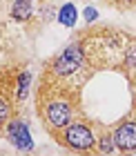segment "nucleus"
Returning <instances> with one entry per match:
<instances>
[{"label": "nucleus", "mask_w": 136, "mask_h": 156, "mask_svg": "<svg viewBox=\"0 0 136 156\" xmlns=\"http://www.w3.org/2000/svg\"><path fill=\"white\" fill-rule=\"evenodd\" d=\"M134 107H136V105H134Z\"/></svg>", "instance_id": "nucleus-13"}, {"label": "nucleus", "mask_w": 136, "mask_h": 156, "mask_svg": "<svg viewBox=\"0 0 136 156\" xmlns=\"http://www.w3.org/2000/svg\"><path fill=\"white\" fill-rule=\"evenodd\" d=\"M116 150L123 154H134L136 152V118H125L112 129Z\"/></svg>", "instance_id": "nucleus-6"}, {"label": "nucleus", "mask_w": 136, "mask_h": 156, "mask_svg": "<svg viewBox=\"0 0 136 156\" xmlns=\"http://www.w3.org/2000/svg\"><path fill=\"white\" fill-rule=\"evenodd\" d=\"M130 38L132 36H127L123 31L103 27L98 31L87 34L81 40V47L94 72L96 69H118Z\"/></svg>", "instance_id": "nucleus-2"}, {"label": "nucleus", "mask_w": 136, "mask_h": 156, "mask_svg": "<svg viewBox=\"0 0 136 156\" xmlns=\"http://www.w3.org/2000/svg\"><path fill=\"white\" fill-rule=\"evenodd\" d=\"M76 18H78V11H76V7L71 5V2H65V5L58 9V23H60V25L74 27V25H76Z\"/></svg>", "instance_id": "nucleus-9"}, {"label": "nucleus", "mask_w": 136, "mask_h": 156, "mask_svg": "<svg viewBox=\"0 0 136 156\" xmlns=\"http://www.w3.org/2000/svg\"><path fill=\"white\" fill-rule=\"evenodd\" d=\"M31 13H34V9H31L29 0H16L13 7H11V16L16 18V20H23V23L31 18Z\"/></svg>", "instance_id": "nucleus-10"}, {"label": "nucleus", "mask_w": 136, "mask_h": 156, "mask_svg": "<svg viewBox=\"0 0 136 156\" xmlns=\"http://www.w3.org/2000/svg\"><path fill=\"white\" fill-rule=\"evenodd\" d=\"M45 72L49 76L58 78V80H63V83L71 85V87L81 89L83 85L87 83V78L94 74V69H91V65L87 62V58H85L81 42H71V45H67L49 62Z\"/></svg>", "instance_id": "nucleus-3"}, {"label": "nucleus", "mask_w": 136, "mask_h": 156, "mask_svg": "<svg viewBox=\"0 0 136 156\" xmlns=\"http://www.w3.org/2000/svg\"><path fill=\"white\" fill-rule=\"evenodd\" d=\"M96 16H98V13H96V9H91V7H89V9H85V20H87V23L96 20Z\"/></svg>", "instance_id": "nucleus-11"}, {"label": "nucleus", "mask_w": 136, "mask_h": 156, "mask_svg": "<svg viewBox=\"0 0 136 156\" xmlns=\"http://www.w3.org/2000/svg\"><path fill=\"white\" fill-rule=\"evenodd\" d=\"M5 132H7V140H9L16 150H20V152H31L34 150V140L29 136V127H27L20 118L13 116L9 123H7Z\"/></svg>", "instance_id": "nucleus-7"}, {"label": "nucleus", "mask_w": 136, "mask_h": 156, "mask_svg": "<svg viewBox=\"0 0 136 156\" xmlns=\"http://www.w3.org/2000/svg\"><path fill=\"white\" fill-rule=\"evenodd\" d=\"M118 2H134V0H118Z\"/></svg>", "instance_id": "nucleus-12"}, {"label": "nucleus", "mask_w": 136, "mask_h": 156, "mask_svg": "<svg viewBox=\"0 0 136 156\" xmlns=\"http://www.w3.org/2000/svg\"><path fill=\"white\" fill-rule=\"evenodd\" d=\"M36 109L42 118L45 129L56 136L71 120L83 118L81 107V89L58 80L45 72L36 91Z\"/></svg>", "instance_id": "nucleus-1"}, {"label": "nucleus", "mask_w": 136, "mask_h": 156, "mask_svg": "<svg viewBox=\"0 0 136 156\" xmlns=\"http://www.w3.org/2000/svg\"><path fill=\"white\" fill-rule=\"evenodd\" d=\"M16 112V78L0 76V129H5L7 123L13 118Z\"/></svg>", "instance_id": "nucleus-5"}, {"label": "nucleus", "mask_w": 136, "mask_h": 156, "mask_svg": "<svg viewBox=\"0 0 136 156\" xmlns=\"http://www.w3.org/2000/svg\"><path fill=\"white\" fill-rule=\"evenodd\" d=\"M96 136L98 134L94 132L91 123L83 116V118L71 120L67 127H63L54 138L58 140L60 145H65L67 150H71V152L91 154V152H96Z\"/></svg>", "instance_id": "nucleus-4"}, {"label": "nucleus", "mask_w": 136, "mask_h": 156, "mask_svg": "<svg viewBox=\"0 0 136 156\" xmlns=\"http://www.w3.org/2000/svg\"><path fill=\"white\" fill-rule=\"evenodd\" d=\"M114 150H116V143H114V134L112 129H105V127H101V134L96 136V152L98 154H112Z\"/></svg>", "instance_id": "nucleus-8"}]
</instances>
